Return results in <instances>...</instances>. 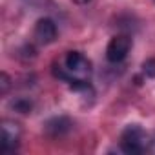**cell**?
<instances>
[{
	"instance_id": "obj_5",
	"label": "cell",
	"mask_w": 155,
	"mask_h": 155,
	"mask_svg": "<svg viewBox=\"0 0 155 155\" xmlns=\"http://www.w3.org/2000/svg\"><path fill=\"white\" fill-rule=\"evenodd\" d=\"M33 37L42 46H48V44L55 42V38H57V24L48 17L38 18L37 24H35V29H33Z\"/></svg>"
},
{
	"instance_id": "obj_8",
	"label": "cell",
	"mask_w": 155,
	"mask_h": 155,
	"mask_svg": "<svg viewBox=\"0 0 155 155\" xmlns=\"http://www.w3.org/2000/svg\"><path fill=\"white\" fill-rule=\"evenodd\" d=\"M13 108H15L17 111H20V113H29L31 108H33V104H31L28 99H18V101L13 102Z\"/></svg>"
},
{
	"instance_id": "obj_7",
	"label": "cell",
	"mask_w": 155,
	"mask_h": 155,
	"mask_svg": "<svg viewBox=\"0 0 155 155\" xmlns=\"http://www.w3.org/2000/svg\"><path fill=\"white\" fill-rule=\"evenodd\" d=\"M142 73L146 77H150V79H155V57L146 58L142 62Z\"/></svg>"
},
{
	"instance_id": "obj_4",
	"label": "cell",
	"mask_w": 155,
	"mask_h": 155,
	"mask_svg": "<svg viewBox=\"0 0 155 155\" xmlns=\"http://www.w3.org/2000/svg\"><path fill=\"white\" fill-rule=\"evenodd\" d=\"M2 133H0V150L2 153H11L18 148L20 139V124L15 120H4L2 122Z\"/></svg>"
},
{
	"instance_id": "obj_1",
	"label": "cell",
	"mask_w": 155,
	"mask_h": 155,
	"mask_svg": "<svg viewBox=\"0 0 155 155\" xmlns=\"http://www.w3.org/2000/svg\"><path fill=\"white\" fill-rule=\"evenodd\" d=\"M53 75L69 84L73 82H90L91 79V62L81 51H68L64 64H53Z\"/></svg>"
},
{
	"instance_id": "obj_6",
	"label": "cell",
	"mask_w": 155,
	"mask_h": 155,
	"mask_svg": "<svg viewBox=\"0 0 155 155\" xmlns=\"http://www.w3.org/2000/svg\"><path fill=\"white\" fill-rule=\"evenodd\" d=\"M73 122L68 119V117H53L46 122L44 126V131L51 137V139H58L62 135H66L69 130H71Z\"/></svg>"
},
{
	"instance_id": "obj_2",
	"label": "cell",
	"mask_w": 155,
	"mask_h": 155,
	"mask_svg": "<svg viewBox=\"0 0 155 155\" xmlns=\"http://www.w3.org/2000/svg\"><path fill=\"white\" fill-rule=\"evenodd\" d=\"M148 146H150L148 133L139 124H130L124 128V131L120 135L122 151H126L130 155H139V153H144L148 150Z\"/></svg>"
},
{
	"instance_id": "obj_10",
	"label": "cell",
	"mask_w": 155,
	"mask_h": 155,
	"mask_svg": "<svg viewBox=\"0 0 155 155\" xmlns=\"http://www.w3.org/2000/svg\"><path fill=\"white\" fill-rule=\"evenodd\" d=\"M73 2H75V4H81V6H84V4H88V2H90V0H73Z\"/></svg>"
},
{
	"instance_id": "obj_9",
	"label": "cell",
	"mask_w": 155,
	"mask_h": 155,
	"mask_svg": "<svg viewBox=\"0 0 155 155\" xmlns=\"http://www.w3.org/2000/svg\"><path fill=\"white\" fill-rule=\"evenodd\" d=\"M9 86H11V79H9V75H8L6 71H2V73H0V93L6 95V93H8V90H9Z\"/></svg>"
},
{
	"instance_id": "obj_3",
	"label": "cell",
	"mask_w": 155,
	"mask_h": 155,
	"mask_svg": "<svg viewBox=\"0 0 155 155\" xmlns=\"http://www.w3.org/2000/svg\"><path fill=\"white\" fill-rule=\"evenodd\" d=\"M131 49V37L130 35H115L106 48V58L113 64L122 62Z\"/></svg>"
}]
</instances>
